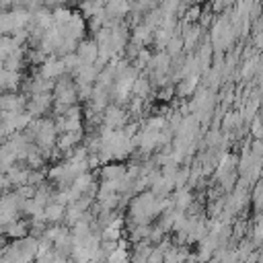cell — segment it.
Wrapping results in <instances>:
<instances>
[{
  "mask_svg": "<svg viewBox=\"0 0 263 263\" xmlns=\"http://www.w3.org/2000/svg\"><path fill=\"white\" fill-rule=\"evenodd\" d=\"M23 64H25V49L18 47V49H14V51L2 62V68H4L6 72H21Z\"/></svg>",
  "mask_w": 263,
  "mask_h": 263,
  "instance_id": "obj_18",
  "label": "cell"
},
{
  "mask_svg": "<svg viewBox=\"0 0 263 263\" xmlns=\"http://www.w3.org/2000/svg\"><path fill=\"white\" fill-rule=\"evenodd\" d=\"M242 119L238 113H226L224 119H222V132H228V129H234V127H240Z\"/></svg>",
  "mask_w": 263,
  "mask_h": 263,
  "instance_id": "obj_24",
  "label": "cell"
},
{
  "mask_svg": "<svg viewBox=\"0 0 263 263\" xmlns=\"http://www.w3.org/2000/svg\"><path fill=\"white\" fill-rule=\"evenodd\" d=\"M62 0H43V6L47 8V6H51V4H60Z\"/></svg>",
  "mask_w": 263,
  "mask_h": 263,
  "instance_id": "obj_29",
  "label": "cell"
},
{
  "mask_svg": "<svg viewBox=\"0 0 263 263\" xmlns=\"http://www.w3.org/2000/svg\"><path fill=\"white\" fill-rule=\"evenodd\" d=\"M216 249H218V240H216L214 234L208 232V234L197 242V253H195L197 263H210V259H212V255H214Z\"/></svg>",
  "mask_w": 263,
  "mask_h": 263,
  "instance_id": "obj_6",
  "label": "cell"
},
{
  "mask_svg": "<svg viewBox=\"0 0 263 263\" xmlns=\"http://www.w3.org/2000/svg\"><path fill=\"white\" fill-rule=\"evenodd\" d=\"M39 76H43L45 80H58L62 74H64V66L60 62V58L55 55H49L41 66H39Z\"/></svg>",
  "mask_w": 263,
  "mask_h": 263,
  "instance_id": "obj_9",
  "label": "cell"
},
{
  "mask_svg": "<svg viewBox=\"0 0 263 263\" xmlns=\"http://www.w3.org/2000/svg\"><path fill=\"white\" fill-rule=\"evenodd\" d=\"M251 230H253L251 232V242H253L255 249H259L261 247V236H263V226H261V216L259 214L255 216V224H253Z\"/></svg>",
  "mask_w": 263,
  "mask_h": 263,
  "instance_id": "obj_23",
  "label": "cell"
},
{
  "mask_svg": "<svg viewBox=\"0 0 263 263\" xmlns=\"http://www.w3.org/2000/svg\"><path fill=\"white\" fill-rule=\"evenodd\" d=\"M150 226H152V224H129V240H132V242H138V240L148 238Z\"/></svg>",
  "mask_w": 263,
  "mask_h": 263,
  "instance_id": "obj_21",
  "label": "cell"
},
{
  "mask_svg": "<svg viewBox=\"0 0 263 263\" xmlns=\"http://www.w3.org/2000/svg\"><path fill=\"white\" fill-rule=\"evenodd\" d=\"M152 29L150 27H146L144 23H138V25H134V29H132V41H136V43H140L142 47H146L148 43H152Z\"/></svg>",
  "mask_w": 263,
  "mask_h": 263,
  "instance_id": "obj_17",
  "label": "cell"
},
{
  "mask_svg": "<svg viewBox=\"0 0 263 263\" xmlns=\"http://www.w3.org/2000/svg\"><path fill=\"white\" fill-rule=\"evenodd\" d=\"M99 177H101V185L117 191L119 195L125 193V164L119 162H105L99 168Z\"/></svg>",
  "mask_w": 263,
  "mask_h": 263,
  "instance_id": "obj_1",
  "label": "cell"
},
{
  "mask_svg": "<svg viewBox=\"0 0 263 263\" xmlns=\"http://www.w3.org/2000/svg\"><path fill=\"white\" fill-rule=\"evenodd\" d=\"M129 115L125 111V107H117V105H107L105 111L101 113V127L105 129H121L127 123Z\"/></svg>",
  "mask_w": 263,
  "mask_h": 263,
  "instance_id": "obj_2",
  "label": "cell"
},
{
  "mask_svg": "<svg viewBox=\"0 0 263 263\" xmlns=\"http://www.w3.org/2000/svg\"><path fill=\"white\" fill-rule=\"evenodd\" d=\"M205 234H208V224H205V220H203V218H195V220L191 222V226H189L185 245H195V242H199Z\"/></svg>",
  "mask_w": 263,
  "mask_h": 263,
  "instance_id": "obj_14",
  "label": "cell"
},
{
  "mask_svg": "<svg viewBox=\"0 0 263 263\" xmlns=\"http://www.w3.org/2000/svg\"><path fill=\"white\" fill-rule=\"evenodd\" d=\"M2 234H6V236L12 238V240H16V238H25V236L31 234V230H29V222L23 220V218H16V220H12L10 224L2 226Z\"/></svg>",
  "mask_w": 263,
  "mask_h": 263,
  "instance_id": "obj_12",
  "label": "cell"
},
{
  "mask_svg": "<svg viewBox=\"0 0 263 263\" xmlns=\"http://www.w3.org/2000/svg\"><path fill=\"white\" fill-rule=\"evenodd\" d=\"M150 88H152L150 78H148L144 72H140V74H138V78H136V80H134V84H132V97H138V99L146 101V99H148V95H150Z\"/></svg>",
  "mask_w": 263,
  "mask_h": 263,
  "instance_id": "obj_15",
  "label": "cell"
},
{
  "mask_svg": "<svg viewBox=\"0 0 263 263\" xmlns=\"http://www.w3.org/2000/svg\"><path fill=\"white\" fill-rule=\"evenodd\" d=\"M105 263H129V251H127V240H119V247L107 255Z\"/></svg>",
  "mask_w": 263,
  "mask_h": 263,
  "instance_id": "obj_20",
  "label": "cell"
},
{
  "mask_svg": "<svg viewBox=\"0 0 263 263\" xmlns=\"http://www.w3.org/2000/svg\"><path fill=\"white\" fill-rule=\"evenodd\" d=\"M82 138H84V132H82V129H80V132H64V134H58V138H55V148H58L60 152L68 154L74 146L82 144Z\"/></svg>",
  "mask_w": 263,
  "mask_h": 263,
  "instance_id": "obj_7",
  "label": "cell"
},
{
  "mask_svg": "<svg viewBox=\"0 0 263 263\" xmlns=\"http://www.w3.org/2000/svg\"><path fill=\"white\" fill-rule=\"evenodd\" d=\"M74 53H76L80 64H95L97 62V53H99L97 51V43L92 39H82V41H78Z\"/></svg>",
  "mask_w": 263,
  "mask_h": 263,
  "instance_id": "obj_8",
  "label": "cell"
},
{
  "mask_svg": "<svg viewBox=\"0 0 263 263\" xmlns=\"http://www.w3.org/2000/svg\"><path fill=\"white\" fill-rule=\"evenodd\" d=\"M0 119H2V127L10 136V134L25 132V127L31 123L33 117L27 111H12V113H0Z\"/></svg>",
  "mask_w": 263,
  "mask_h": 263,
  "instance_id": "obj_4",
  "label": "cell"
},
{
  "mask_svg": "<svg viewBox=\"0 0 263 263\" xmlns=\"http://www.w3.org/2000/svg\"><path fill=\"white\" fill-rule=\"evenodd\" d=\"M53 263H72V261H70V257H66V255H58V253H55V255H53Z\"/></svg>",
  "mask_w": 263,
  "mask_h": 263,
  "instance_id": "obj_28",
  "label": "cell"
},
{
  "mask_svg": "<svg viewBox=\"0 0 263 263\" xmlns=\"http://www.w3.org/2000/svg\"><path fill=\"white\" fill-rule=\"evenodd\" d=\"M249 152H251L255 158H261V152H263V144H261V140H253Z\"/></svg>",
  "mask_w": 263,
  "mask_h": 263,
  "instance_id": "obj_27",
  "label": "cell"
},
{
  "mask_svg": "<svg viewBox=\"0 0 263 263\" xmlns=\"http://www.w3.org/2000/svg\"><path fill=\"white\" fill-rule=\"evenodd\" d=\"M29 166L27 164H14V166H10L6 173H4V177H6V181H8V185L10 187H21V185H27V177H29Z\"/></svg>",
  "mask_w": 263,
  "mask_h": 263,
  "instance_id": "obj_11",
  "label": "cell"
},
{
  "mask_svg": "<svg viewBox=\"0 0 263 263\" xmlns=\"http://www.w3.org/2000/svg\"><path fill=\"white\" fill-rule=\"evenodd\" d=\"M27 97L21 92H0V113L25 111Z\"/></svg>",
  "mask_w": 263,
  "mask_h": 263,
  "instance_id": "obj_5",
  "label": "cell"
},
{
  "mask_svg": "<svg viewBox=\"0 0 263 263\" xmlns=\"http://www.w3.org/2000/svg\"><path fill=\"white\" fill-rule=\"evenodd\" d=\"M0 199H2V195H0Z\"/></svg>",
  "mask_w": 263,
  "mask_h": 263,
  "instance_id": "obj_30",
  "label": "cell"
},
{
  "mask_svg": "<svg viewBox=\"0 0 263 263\" xmlns=\"http://www.w3.org/2000/svg\"><path fill=\"white\" fill-rule=\"evenodd\" d=\"M14 49H18V45L12 41L10 35H0V62H4Z\"/></svg>",
  "mask_w": 263,
  "mask_h": 263,
  "instance_id": "obj_22",
  "label": "cell"
},
{
  "mask_svg": "<svg viewBox=\"0 0 263 263\" xmlns=\"http://www.w3.org/2000/svg\"><path fill=\"white\" fill-rule=\"evenodd\" d=\"M199 86V74H191V76H185L181 80L175 82V95L181 97V99H187L191 97Z\"/></svg>",
  "mask_w": 263,
  "mask_h": 263,
  "instance_id": "obj_10",
  "label": "cell"
},
{
  "mask_svg": "<svg viewBox=\"0 0 263 263\" xmlns=\"http://www.w3.org/2000/svg\"><path fill=\"white\" fill-rule=\"evenodd\" d=\"M173 208L175 210H179V212H185L193 201H195V197H193V191L189 189V187H181V189H175V195H173Z\"/></svg>",
  "mask_w": 263,
  "mask_h": 263,
  "instance_id": "obj_13",
  "label": "cell"
},
{
  "mask_svg": "<svg viewBox=\"0 0 263 263\" xmlns=\"http://www.w3.org/2000/svg\"><path fill=\"white\" fill-rule=\"evenodd\" d=\"M64 212H66L64 205H60V203H55V201H49V203L43 208V220H45V224H62Z\"/></svg>",
  "mask_w": 263,
  "mask_h": 263,
  "instance_id": "obj_16",
  "label": "cell"
},
{
  "mask_svg": "<svg viewBox=\"0 0 263 263\" xmlns=\"http://www.w3.org/2000/svg\"><path fill=\"white\" fill-rule=\"evenodd\" d=\"M238 76L242 80H251L253 76H259V58H247V62H242L240 70H238Z\"/></svg>",
  "mask_w": 263,
  "mask_h": 263,
  "instance_id": "obj_19",
  "label": "cell"
},
{
  "mask_svg": "<svg viewBox=\"0 0 263 263\" xmlns=\"http://www.w3.org/2000/svg\"><path fill=\"white\" fill-rule=\"evenodd\" d=\"M173 97H175V84L160 86V92H158V99H160V101H171Z\"/></svg>",
  "mask_w": 263,
  "mask_h": 263,
  "instance_id": "obj_26",
  "label": "cell"
},
{
  "mask_svg": "<svg viewBox=\"0 0 263 263\" xmlns=\"http://www.w3.org/2000/svg\"><path fill=\"white\" fill-rule=\"evenodd\" d=\"M53 105V99H51V92H39V95H31L27 97V103H25V111L35 119V117H43Z\"/></svg>",
  "mask_w": 263,
  "mask_h": 263,
  "instance_id": "obj_3",
  "label": "cell"
},
{
  "mask_svg": "<svg viewBox=\"0 0 263 263\" xmlns=\"http://www.w3.org/2000/svg\"><path fill=\"white\" fill-rule=\"evenodd\" d=\"M249 123H251V134H253V140H261V134H263V132H261V119H259V115H255V117H253Z\"/></svg>",
  "mask_w": 263,
  "mask_h": 263,
  "instance_id": "obj_25",
  "label": "cell"
}]
</instances>
